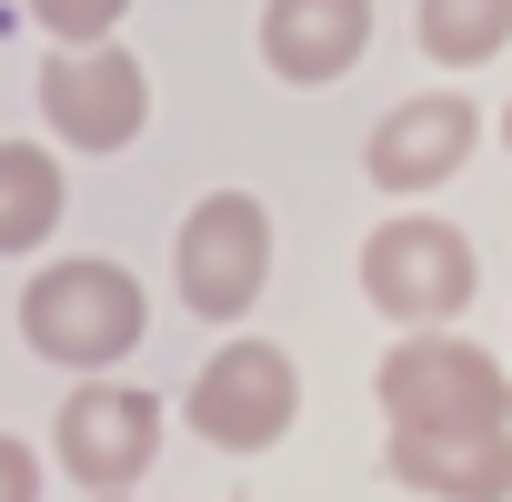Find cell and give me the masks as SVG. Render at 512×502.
<instances>
[{
	"mask_svg": "<svg viewBox=\"0 0 512 502\" xmlns=\"http://www.w3.org/2000/svg\"><path fill=\"white\" fill-rule=\"evenodd\" d=\"M141 332H151V292L121 272V262H101V251H71V262H41L31 282H21V342L51 362V372H121L131 352H141Z\"/></svg>",
	"mask_w": 512,
	"mask_h": 502,
	"instance_id": "1",
	"label": "cell"
},
{
	"mask_svg": "<svg viewBox=\"0 0 512 502\" xmlns=\"http://www.w3.org/2000/svg\"><path fill=\"white\" fill-rule=\"evenodd\" d=\"M472 292H482V251H472L462 221H442V211L372 221V241H362V302L392 332H452L472 312Z\"/></svg>",
	"mask_w": 512,
	"mask_h": 502,
	"instance_id": "2",
	"label": "cell"
},
{
	"mask_svg": "<svg viewBox=\"0 0 512 502\" xmlns=\"http://www.w3.org/2000/svg\"><path fill=\"white\" fill-rule=\"evenodd\" d=\"M372 392L392 432H512V372L462 332H402Z\"/></svg>",
	"mask_w": 512,
	"mask_h": 502,
	"instance_id": "3",
	"label": "cell"
},
{
	"mask_svg": "<svg viewBox=\"0 0 512 502\" xmlns=\"http://www.w3.org/2000/svg\"><path fill=\"white\" fill-rule=\"evenodd\" d=\"M181 422H191L211 452H272V442L302 422V372H292V352L262 342V332H231V342L191 372Z\"/></svg>",
	"mask_w": 512,
	"mask_h": 502,
	"instance_id": "4",
	"label": "cell"
},
{
	"mask_svg": "<svg viewBox=\"0 0 512 502\" xmlns=\"http://www.w3.org/2000/svg\"><path fill=\"white\" fill-rule=\"evenodd\" d=\"M272 282V211L251 191H201L181 241H171V292L201 322H241Z\"/></svg>",
	"mask_w": 512,
	"mask_h": 502,
	"instance_id": "5",
	"label": "cell"
},
{
	"mask_svg": "<svg viewBox=\"0 0 512 502\" xmlns=\"http://www.w3.org/2000/svg\"><path fill=\"white\" fill-rule=\"evenodd\" d=\"M161 422H171L161 392L91 372V382H71V402H61V422H51V462H61L81 492H131V482L161 462Z\"/></svg>",
	"mask_w": 512,
	"mask_h": 502,
	"instance_id": "6",
	"label": "cell"
},
{
	"mask_svg": "<svg viewBox=\"0 0 512 502\" xmlns=\"http://www.w3.org/2000/svg\"><path fill=\"white\" fill-rule=\"evenodd\" d=\"M41 121H51V141H71V151H131L141 121H151V71H141L121 41L51 51V61H41Z\"/></svg>",
	"mask_w": 512,
	"mask_h": 502,
	"instance_id": "7",
	"label": "cell"
},
{
	"mask_svg": "<svg viewBox=\"0 0 512 502\" xmlns=\"http://www.w3.org/2000/svg\"><path fill=\"white\" fill-rule=\"evenodd\" d=\"M472 141H492V131H482V111H472L462 91H412V101H392V111L372 121L362 171H372L392 201H422V191H442V181L472 161Z\"/></svg>",
	"mask_w": 512,
	"mask_h": 502,
	"instance_id": "8",
	"label": "cell"
},
{
	"mask_svg": "<svg viewBox=\"0 0 512 502\" xmlns=\"http://www.w3.org/2000/svg\"><path fill=\"white\" fill-rule=\"evenodd\" d=\"M372 51V0H262V61L292 91H332Z\"/></svg>",
	"mask_w": 512,
	"mask_h": 502,
	"instance_id": "9",
	"label": "cell"
},
{
	"mask_svg": "<svg viewBox=\"0 0 512 502\" xmlns=\"http://www.w3.org/2000/svg\"><path fill=\"white\" fill-rule=\"evenodd\" d=\"M382 472L422 502H512V432H382Z\"/></svg>",
	"mask_w": 512,
	"mask_h": 502,
	"instance_id": "10",
	"label": "cell"
},
{
	"mask_svg": "<svg viewBox=\"0 0 512 502\" xmlns=\"http://www.w3.org/2000/svg\"><path fill=\"white\" fill-rule=\"evenodd\" d=\"M61 151L51 141H0V262H21L61 231Z\"/></svg>",
	"mask_w": 512,
	"mask_h": 502,
	"instance_id": "11",
	"label": "cell"
},
{
	"mask_svg": "<svg viewBox=\"0 0 512 502\" xmlns=\"http://www.w3.org/2000/svg\"><path fill=\"white\" fill-rule=\"evenodd\" d=\"M412 41H422V61H442V71H482V61H502V41H512V0H422V11H412Z\"/></svg>",
	"mask_w": 512,
	"mask_h": 502,
	"instance_id": "12",
	"label": "cell"
},
{
	"mask_svg": "<svg viewBox=\"0 0 512 502\" xmlns=\"http://www.w3.org/2000/svg\"><path fill=\"white\" fill-rule=\"evenodd\" d=\"M21 11H31L61 51H81V41H111V31L131 21V0H21Z\"/></svg>",
	"mask_w": 512,
	"mask_h": 502,
	"instance_id": "13",
	"label": "cell"
},
{
	"mask_svg": "<svg viewBox=\"0 0 512 502\" xmlns=\"http://www.w3.org/2000/svg\"><path fill=\"white\" fill-rule=\"evenodd\" d=\"M41 472H51V462H41L21 432H0V502H41Z\"/></svg>",
	"mask_w": 512,
	"mask_h": 502,
	"instance_id": "14",
	"label": "cell"
},
{
	"mask_svg": "<svg viewBox=\"0 0 512 502\" xmlns=\"http://www.w3.org/2000/svg\"><path fill=\"white\" fill-rule=\"evenodd\" d=\"M502 151H512V111H502Z\"/></svg>",
	"mask_w": 512,
	"mask_h": 502,
	"instance_id": "15",
	"label": "cell"
},
{
	"mask_svg": "<svg viewBox=\"0 0 512 502\" xmlns=\"http://www.w3.org/2000/svg\"><path fill=\"white\" fill-rule=\"evenodd\" d=\"M91 502H131V492H91Z\"/></svg>",
	"mask_w": 512,
	"mask_h": 502,
	"instance_id": "16",
	"label": "cell"
}]
</instances>
